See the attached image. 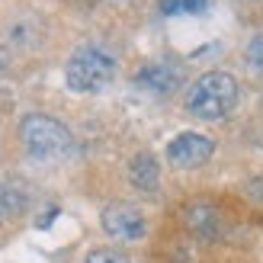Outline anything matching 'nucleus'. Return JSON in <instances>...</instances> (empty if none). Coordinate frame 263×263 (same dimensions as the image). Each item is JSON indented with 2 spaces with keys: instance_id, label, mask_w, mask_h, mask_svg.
Segmentation results:
<instances>
[{
  "instance_id": "obj_1",
  "label": "nucleus",
  "mask_w": 263,
  "mask_h": 263,
  "mask_svg": "<svg viewBox=\"0 0 263 263\" xmlns=\"http://www.w3.org/2000/svg\"><path fill=\"white\" fill-rule=\"evenodd\" d=\"M116 77V55L100 42H84L64 64V81L74 93H100Z\"/></svg>"
},
{
  "instance_id": "obj_2",
  "label": "nucleus",
  "mask_w": 263,
  "mask_h": 263,
  "mask_svg": "<svg viewBox=\"0 0 263 263\" xmlns=\"http://www.w3.org/2000/svg\"><path fill=\"white\" fill-rule=\"evenodd\" d=\"M238 106V81L225 71H209L186 90V109L202 122H221Z\"/></svg>"
},
{
  "instance_id": "obj_3",
  "label": "nucleus",
  "mask_w": 263,
  "mask_h": 263,
  "mask_svg": "<svg viewBox=\"0 0 263 263\" xmlns=\"http://www.w3.org/2000/svg\"><path fill=\"white\" fill-rule=\"evenodd\" d=\"M20 138L26 144V151L39 161H61L74 151V135L61 122H55L51 116H26L20 125Z\"/></svg>"
},
{
  "instance_id": "obj_4",
  "label": "nucleus",
  "mask_w": 263,
  "mask_h": 263,
  "mask_svg": "<svg viewBox=\"0 0 263 263\" xmlns=\"http://www.w3.org/2000/svg\"><path fill=\"white\" fill-rule=\"evenodd\" d=\"M212 151H215L212 138L199 135V132H180V135L170 138V144H167V161L177 170H196L212 157Z\"/></svg>"
},
{
  "instance_id": "obj_5",
  "label": "nucleus",
  "mask_w": 263,
  "mask_h": 263,
  "mask_svg": "<svg viewBox=\"0 0 263 263\" xmlns=\"http://www.w3.org/2000/svg\"><path fill=\"white\" fill-rule=\"evenodd\" d=\"M103 231L109 234V238L116 241H141L144 238V231H148V225H144V215L138 212L135 205H128V202H112L103 209Z\"/></svg>"
},
{
  "instance_id": "obj_6",
  "label": "nucleus",
  "mask_w": 263,
  "mask_h": 263,
  "mask_svg": "<svg viewBox=\"0 0 263 263\" xmlns=\"http://www.w3.org/2000/svg\"><path fill=\"white\" fill-rule=\"evenodd\" d=\"M128 177H132V186L141 190V193H157V183H161V170H157V161L151 154H138L128 167Z\"/></svg>"
},
{
  "instance_id": "obj_7",
  "label": "nucleus",
  "mask_w": 263,
  "mask_h": 263,
  "mask_svg": "<svg viewBox=\"0 0 263 263\" xmlns=\"http://www.w3.org/2000/svg\"><path fill=\"white\" fill-rule=\"evenodd\" d=\"M138 84H144L151 93H170V90L180 84V77H177V71H170L167 64H148V68L138 74Z\"/></svg>"
},
{
  "instance_id": "obj_8",
  "label": "nucleus",
  "mask_w": 263,
  "mask_h": 263,
  "mask_svg": "<svg viewBox=\"0 0 263 263\" xmlns=\"http://www.w3.org/2000/svg\"><path fill=\"white\" fill-rule=\"evenodd\" d=\"M190 228L199 231V234H209V238H215L221 231V215L215 212L212 205H196L190 209Z\"/></svg>"
},
{
  "instance_id": "obj_9",
  "label": "nucleus",
  "mask_w": 263,
  "mask_h": 263,
  "mask_svg": "<svg viewBox=\"0 0 263 263\" xmlns=\"http://www.w3.org/2000/svg\"><path fill=\"white\" fill-rule=\"evenodd\" d=\"M209 0H161L164 16H183V13H202Z\"/></svg>"
},
{
  "instance_id": "obj_10",
  "label": "nucleus",
  "mask_w": 263,
  "mask_h": 263,
  "mask_svg": "<svg viewBox=\"0 0 263 263\" xmlns=\"http://www.w3.org/2000/svg\"><path fill=\"white\" fill-rule=\"evenodd\" d=\"M244 61H247V68H251L254 74L263 77V32L251 39V45H247V51H244Z\"/></svg>"
},
{
  "instance_id": "obj_11",
  "label": "nucleus",
  "mask_w": 263,
  "mask_h": 263,
  "mask_svg": "<svg viewBox=\"0 0 263 263\" xmlns=\"http://www.w3.org/2000/svg\"><path fill=\"white\" fill-rule=\"evenodd\" d=\"M87 263H128V257L119 254V251H112V247H100V251L87 254Z\"/></svg>"
},
{
  "instance_id": "obj_12",
  "label": "nucleus",
  "mask_w": 263,
  "mask_h": 263,
  "mask_svg": "<svg viewBox=\"0 0 263 263\" xmlns=\"http://www.w3.org/2000/svg\"><path fill=\"white\" fill-rule=\"evenodd\" d=\"M7 196H10V190L0 186V218H4V215L10 212V199H7Z\"/></svg>"
}]
</instances>
